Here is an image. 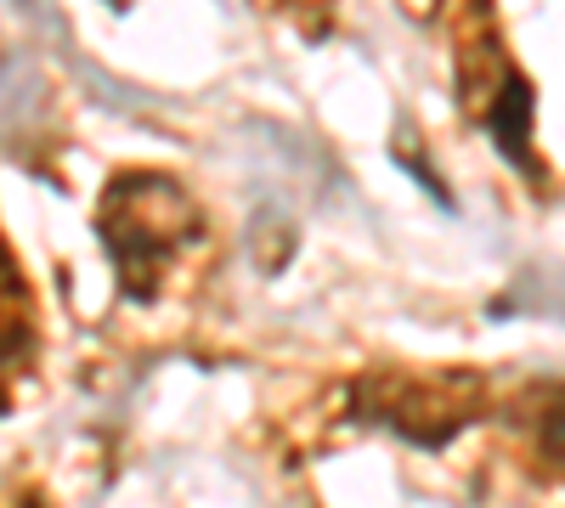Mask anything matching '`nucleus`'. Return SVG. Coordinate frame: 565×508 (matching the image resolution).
I'll use <instances>...</instances> for the list:
<instances>
[{
    "label": "nucleus",
    "mask_w": 565,
    "mask_h": 508,
    "mask_svg": "<svg viewBox=\"0 0 565 508\" xmlns=\"http://www.w3.org/2000/svg\"><path fill=\"white\" fill-rule=\"evenodd\" d=\"M356 407L367 424H385L418 446H441L481 412V385L476 374H430V379H362Z\"/></svg>",
    "instance_id": "2"
},
{
    "label": "nucleus",
    "mask_w": 565,
    "mask_h": 508,
    "mask_svg": "<svg viewBox=\"0 0 565 508\" xmlns=\"http://www.w3.org/2000/svg\"><path fill=\"white\" fill-rule=\"evenodd\" d=\"M23 508H45V497H23Z\"/></svg>",
    "instance_id": "5"
},
{
    "label": "nucleus",
    "mask_w": 565,
    "mask_h": 508,
    "mask_svg": "<svg viewBox=\"0 0 565 508\" xmlns=\"http://www.w3.org/2000/svg\"><path fill=\"white\" fill-rule=\"evenodd\" d=\"M34 350V294L23 283V271L0 238V379H12Z\"/></svg>",
    "instance_id": "4"
},
{
    "label": "nucleus",
    "mask_w": 565,
    "mask_h": 508,
    "mask_svg": "<svg viewBox=\"0 0 565 508\" xmlns=\"http://www.w3.org/2000/svg\"><path fill=\"white\" fill-rule=\"evenodd\" d=\"M458 90H463V108L492 130V142L503 148V159L532 170V85L509 68L498 40H481L476 52L463 57Z\"/></svg>",
    "instance_id": "3"
},
{
    "label": "nucleus",
    "mask_w": 565,
    "mask_h": 508,
    "mask_svg": "<svg viewBox=\"0 0 565 508\" xmlns=\"http://www.w3.org/2000/svg\"><path fill=\"white\" fill-rule=\"evenodd\" d=\"M103 249L130 300H153L181 249L204 233L199 204L170 175H119L97 209Z\"/></svg>",
    "instance_id": "1"
}]
</instances>
